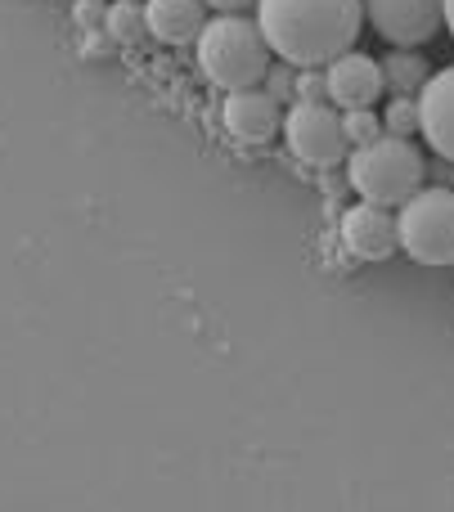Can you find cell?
Returning a JSON list of instances; mask_svg holds the SVG:
<instances>
[{
  "label": "cell",
  "instance_id": "6da1fadb",
  "mask_svg": "<svg viewBox=\"0 0 454 512\" xmlns=\"http://www.w3.org/2000/svg\"><path fill=\"white\" fill-rule=\"evenodd\" d=\"M257 23L270 50L293 68H324L356 50L365 0H257Z\"/></svg>",
  "mask_w": 454,
  "mask_h": 512
},
{
  "label": "cell",
  "instance_id": "7a4b0ae2",
  "mask_svg": "<svg viewBox=\"0 0 454 512\" xmlns=\"http://www.w3.org/2000/svg\"><path fill=\"white\" fill-rule=\"evenodd\" d=\"M270 41L257 18L248 14H216L207 18L198 36V68L221 90H248L261 86L270 72Z\"/></svg>",
  "mask_w": 454,
  "mask_h": 512
},
{
  "label": "cell",
  "instance_id": "3957f363",
  "mask_svg": "<svg viewBox=\"0 0 454 512\" xmlns=\"http://www.w3.org/2000/svg\"><path fill=\"white\" fill-rule=\"evenodd\" d=\"M347 185L356 189L365 203L378 207H401L428 185V162L405 135H378V140L351 149L347 158Z\"/></svg>",
  "mask_w": 454,
  "mask_h": 512
},
{
  "label": "cell",
  "instance_id": "277c9868",
  "mask_svg": "<svg viewBox=\"0 0 454 512\" xmlns=\"http://www.w3.org/2000/svg\"><path fill=\"white\" fill-rule=\"evenodd\" d=\"M401 252L419 265H454V189L423 185L405 198L401 212Z\"/></svg>",
  "mask_w": 454,
  "mask_h": 512
},
{
  "label": "cell",
  "instance_id": "5b68a950",
  "mask_svg": "<svg viewBox=\"0 0 454 512\" xmlns=\"http://www.w3.org/2000/svg\"><path fill=\"white\" fill-rule=\"evenodd\" d=\"M284 140L306 167H338L351 149L342 135V117L329 104H293L284 113Z\"/></svg>",
  "mask_w": 454,
  "mask_h": 512
},
{
  "label": "cell",
  "instance_id": "8992f818",
  "mask_svg": "<svg viewBox=\"0 0 454 512\" xmlns=\"http://www.w3.org/2000/svg\"><path fill=\"white\" fill-rule=\"evenodd\" d=\"M365 18L387 45L419 50L446 23V0H365Z\"/></svg>",
  "mask_w": 454,
  "mask_h": 512
},
{
  "label": "cell",
  "instance_id": "52a82bcc",
  "mask_svg": "<svg viewBox=\"0 0 454 512\" xmlns=\"http://www.w3.org/2000/svg\"><path fill=\"white\" fill-rule=\"evenodd\" d=\"M221 122L234 140L243 144H266L275 131H284V113L279 99L266 86H248V90H225L221 104Z\"/></svg>",
  "mask_w": 454,
  "mask_h": 512
},
{
  "label": "cell",
  "instance_id": "ba28073f",
  "mask_svg": "<svg viewBox=\"0 0 454 512\" xmlns=\"http://www.w3.org/2000/svg\"><path fill=\"white\" fill-rule=\"evenodd\" d=\"M342 243H347L351 256H360V261H387L392 252H401V221H396L387 207L360 198V203L347 207V216H342Z\"/></svg>",
  "mask_w": 454,
  "mask_h": 512
},
{
  "label": "cell",
  "instance_id": "9c48e42d",
  "mask_svg": "<svg viewBox=\"0 0 454 512\" xmlns=\"http://www.w3.org/2000/svg\"><path fill=\"white\" fill-rule=\"evenodd\" d=\"M324 77H329V99L338 108H374L383 95V63L369 59L360 50L338 54L333 63H324Z\"/></svg>",
  "mask_w": 454,
  "mask_h": 512
},
{
  "label": "cell",
  "instance_id": "30bf717a",
  "mask_svg": "<svg viewBox=\"0 0 454 512\" xmlns=\"http://www.w3.org/2000/svg\"><path fill=\"white\" fill-rule=\"evenodd\" d=\"M419 113H423V140L432 144V153L441 162H454V63L428 77V86L419 90Z\"/></svg>",
  "mask_w": 454,
  "mask_h": 512
},
{
  "label": "cell",
  "instance_id": "8fae6325",
  "mask_svg": "<svg viewBox=\"0 0 454 512\" xmlns=\"http://www.w3.org/2000/svg\"><path fill=\"white\" fill-rule=\"evenodd\" d=\"M144 14H149V36L162 45H198L207 27L203 0H144Z\"/></svg>",
  "mask_w": 454,
  "mask_h": 512
},
{
  "label": "cell",
  "instance_id": "7c38bea8",
  "mask_svg": "<svg viewBox=\"0 0 454 512\" xmlns=\"http://www.w3.org/2000/svg\"><path fill=\"white\" fill-rule=\"evenodd\" d=\"M378 63H383L387 95H419V90L428 86V77H432V63L423 59L419 50H401V45H392V54L378 59Z\"/></svg>",
  "mask_w": 454,
  "mask_h": 512
},
{
  "label": "cell",
  "instance_id": "4fadbf2b",
  "mask_svg": "<svg viewBox=\"0 0 454 512\" xmlns=\"http://www.w3.org/2000/svg\"><path fill=\"white\" fill-rule=\"evenodd\" d=\"M104 32L117 45H140L149 36V14H144V0H113L104 14Z\"/></svg>",
  "mask_w": 454,
  "mask_h": 512
},
{
  "label": "cell",
  "instance_id": "5bb4252c",
  "mask_svg": "<svg viewBox=\"0 0 454 512\" xmlns=\"http://www.w3.org/2000/svg\"><path fill=\"white\" fill-rule=\"evenodd\" d=\"M383 126H387V135H405V140L423 135L419 99L414 95H392V104H387V113H383Z\"/></svg>",
  "mask_w": 454,
  "mask_h": 512
},
{
  "label": "cell",
  "instance_id": "9a60e30c",
  "mask_svg": "<svg viewBox=\"0 0 454 512\" xmlns=\"http://www.w3.org/2000/svg\"><path fill=\"white\" fill-rule=\"evenodd\" d=\"M383 131H387V126H383V117H378L374 108H342V135H347L351 149L378 140Z\"/></svg>",
  "mask_w": 454,
  "mask_h": 512
},
{
  "label": "cell",
  "instance_id": "2e32d148",
  "mask_svg": "<svg viewBox=\"0 0 454 512\" xmlns=\"http://www.w3.org/2000/svg\"><path fill=\"white\" fill-rule=\"evenodd\" d=\"M293 104H329V77L315 68H297Z\"/></svg>",
  "mask_w": 454,
  "mask_h": 512
},
{
  "label": "cell",
  "instance_id": "e0dca14e",
  "mask_svg": "<svg viewBox=\"0 0 454 512\" xmlns=\"http://www.w3.org/2000/svg\"><path fill=\"white\" fill-rule=\"evenodd\" d=\"M261 86L270 90V95L279 99V104H293V86H297V68L293 63H288V68H275V63H270V72H266V81H261Z\"/></svg>",
  "mask_w": 454,
  "mask_h": 512
},
{
  "label": "cell",
  "instance_id": "ac0fdd59",
  "mask_svg": "<svg viewBox=\"0 0 454 512\" xmlns=\"http://www.w3.org/2000/svg\"><path fill=\"white\" fill-rule=\"evenodd\" d=\"M108 5H99V0H77V18L81 23H104Z\"/></svg>",
  "mask_w": 454,
  "mask_h": 512
},
{
  "label": "cell",
  "instance_id": "d6986e66",
  "mask_svg": "<svg viewBox=\"0 0 454 512\" xmlns=\"http://www.w3.org/2000/svg\"><path fill=\"white\" fill-rule=\"evenodd\" d=\"M216 14H243V9H257V0H203Z\"/></svg>",
  "mask_w": 454,
  "mask_h": 512
},
{
  "label": "cell",
  "instance_id": "ffe728a7",
  "mask_svg": "<svg viewBox=\"0 0 454 512\" xmlns=\"http://www.w3.org/2000/svg\"><path fill=\"white\" fill-rule=\"evenodd\" d=\"M446 32L454 36V0H446Z\"/></svg>",
  "mask_w": 454,
  "mask_h": 512
}]
</instances>
